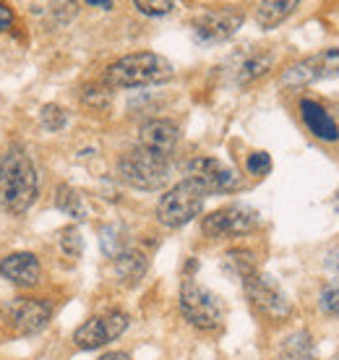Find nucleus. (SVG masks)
I'll return each instance as SVG.
<instances>
[{
	"label": "nucleus",
	"instance_id": "nucleus-1",
	"mask_svg": "<svg viewBox=\"0 0 339 360\" xmlns=\"http://www.w3.org/2000/svg\"><path fill=\"white\" fill-rule=\"evenodd\" d=\"M39 193L37 167L21 146H11L0 157V207L11 214H24L32 209Z\"/></svg>",
	"mask_w": 339,
	"mask_h": 360
},
{
	"label": "nucleus",
	"instance_id": "nucleus-2",
	"mask_svg": "<svg viewBox=\"0 0 339 360\" xmlns=\"http://www.w3.org/2000/svg\"><path fill=\"white\" fill-rule=\"evenodd\" d=\"M170 76H172V65L167 58L157 53H134L110 65L105 82L115 89H134V86L162 84L167 82Z\"/></svg>",
	"mask_w": 339,
	"mask_h": 360
},
{
	"label": "nucleus",
	"instance_id": "nucleus-3",
	"mask_svg": "<svg viewBox=\"0 0 339 360\" xmlns=\"http://www.w3.org/2000/svg\"><path fill=\"white\" fill-rule=\"evenodd\" d=\"M206 201V191L193 183V180H180L178 186L160 198L157 204V219H160L165 227H183L188 225L193 217L201 214Z\"/></svg>",
	"mask_w": 339,
	"mask_h": 360
},
{
	"label": "nucleus",
	"instance_id": "nucleus-4",
	"mask_svg": "<svg viewBox=\"0 0 339 360\" xmlns=\"http://www.w3.org/2000/svg\"><path fill=\"white\" fill-rule=\"evenodd\" d=\"M167 172H170V160L146 152L141 146H136L128 154H123V160L117 162V175L128 186L141 191H154L160 188V186H165Z\"/></svg>",
	"mask_w": 339,
	"mask_h": 360
},
{
	"label": "nucleus",
	"instance_id": "nucleus-5",
	"mask_svg": "<svg viewBox=\"0 0 339 360\" xmlns=\"http://www.w3.org/2000/svg\"><path fill=\"white\" fill-rule=\"evenodd\" d=\"M180 311L198 329H217L224 319L222 300L212 290L198 285L196 279L183 282V288H180Z\"/></svg>",
	"mask_w": 339,
	"mask_h": 360
},
{
	"label": "nucleus",
	"instance_id": "nucleus-6",
	"mask_svg": "<svg viewBox=\"0 0 339 360\" xmlns=\"http://www.w3.org/2000/svg\"><path fill=\"white\" fill-rule=\"evenodd\" d=\"M243 288H245L250 306L256 308L259 314L267 316V319L279 321V319L290 316V300H287L282 288L271 277L253 271V274H248V277L243 279Z\"/></svg>",
	"mask_w": 339,
	"mask_h": 360
},
{
	"label": "nucleus",
	"instance_id": "nucleus-7",
	"mask_svg": "<svg viewBox=\"0 0 339 360\" xmlns=\"http://www.w3.org/2000/svg\"><path fill=\"white\" fill-rule=\"evenodd\" d=\"M186 178L198 183L206 191V196L212 193H230L241 186V175L227 167L224 162L215 157H196L186 165Z\"/></svg>",
	"mask_w": 339,
	"mask_h": 360
},
{
	"label": "nucleus",
	"instance_id": "nucleus-8",
	"mask_svg": "<svg viewBox=\"0 0 339 360\" xmlns=\"http://www.w3.org/2000/svg\"><path fill=\"white\" fill-rule=\"evenodd\" d=\"M259 225V212L245 207V204H230L212 212L209 217H204V235L209 238H235V235H245L253 227Z\"/></svg>",
	"mask_w": 339,
	"mask_h": 360
},
{
	"label": "nucleus",
	"instance_id": "nucleus-9",
	"mask_svg": "<svg viewBox=\"0 0 339 360\" xmlns=\"http://www.w3.org/2000/svg\"><path fill=\"white\" fill-rule=\"evenodd\" d=\"M334 76H339V47L324 50V53L293 63L279 76V84H285V86H305V84L321 82V79H334Z\"/></svg>",
	"mask_w": 339,
	"mask_h": 360
},
{
	"label": "nucleus",
	"instance_id": "nucleus-10",
	"mask_svg": "<svg viewBox=\"0 0 339 360\" xmlns=\"http://www.w3.org/2000/svg\"><path fill=\"white\" fill-rule=\"evenodd\" d=\"M125 329H128V316L120 311H110L105 316H94L89 321H84L73 334V342L79 345L81 350H97L102 345L117 340Z\"/></svg>",
	"mask_w": 339,
	"mask_h": 360
},
{
	"label": "nucleus",
	"instance_id": "nucleus-11",
	"mask_svg": "<svg viewBox=\"0 0 339 360\" xmlns=\"http://www.w3.org/2000/svg\"><path fill=\"white\" fill-rule=\"evenodd\" d=\"M53 316V306L39 297H18L8 308V319L18 334L42 332Z\"/></svg>",
	"mask_w": 339,
	"mask_h": 360
},
{
	"label": "nucleus",
	"instance_id": "nucleus-12",
	"mask_svg": "<svg viewBox=\"0 0 339 360\" xmlns=\"http://www.w3.org/2000/svg\"><path fill=\"white\" fill-rule=\"evenodd\" d=\"M139 146L157 154V157L170 160V154L175 152V146H178V126L170 123V120H162V117L146 120L141 131H139Z\"/></svg>",
	"mask_w": 339,
	"mask_h": 360
},
{
	"label": "nucleus",
	"instance_id": "nucleus-13",
	"mask_svg": "<svg viewBox=\"0 0 339 360\" xmlns=\"http://www.w3.org/2000/svg\"><path fill=\"white\" fill-rule=\"evenodd\" d=\"M243 24V18L238 13H204L201 18H196L193 24V34H196L198 42H224L230 39L238 27Z\"/></svg>",
	"mask_w": 339,
	"mask_h": 360
},
{
	"label": "nucleus",
	"instance_id": "nucleus-14",
	"mask_svg": "<svg viewBox=\"0 0 339 360\" xmlns=\"http://www.w3.org/2000/svg\"><path fill=\"white\" fill-rule=\"evenodd\" d=\"M0 274L11 279L13 285H18V288H32V285L39 282L42 269H39V262H37L34 253L18 251L0 262Z\"/></svg>",
	"mask_w": 339,
	"mask_h": 360
},
{
	"label": "nucleus",
	"instance_id": "nucleus-15",
	"mask_svg": "<svg viewBox=\"0 0 339 360\" xmlns=\"http://www.w3.org/2000/svg\"><path fill=\"white\" fill-rule=\"evenodd\" d=\"M300 115H303L305 126H308V131H311L316 139H321V141H337L339 139V126L319 102L303 99V102H300Z\"/></svg>",
	"mask_w": 339,
	"mask_h": 360
},
{
	"label": "nucleus",
	"instance_id": "nucleus-16",
	"mask_svg": "<svg viewBox=\"0 0 339 360\" xmlns=\"http://www.w3.org/2000/svg\"><path fill=\"white\" fill-rule=\"evenodd\" d=\"M271 55L269 53H243L232 58V76L235 84H250L261 79L271 68Z\"/></svg>",
	"mask_w": 339,
	"mask_h": 360
},
{
	"label": "nucleus",
	"instance_id": "nucleus-17",
	"mask_svg": "<svg viewBox=\"0 0 339 360\" xmlns=\"http://www.w3.org/2000/svg\"><path fill=\"white\" fill-rule=\"evenodd\" d=\"M295 8H298L295 0H267V3H259V6H256V21H259L261 29H274V27H279Z\"/></svg>",
	"mask_w": 339,
	"mask_h": 360
},
{
	"label": "nucleus",
	"instance_id": "nucleus-18",
	"mask_svg": "<svg viewBox=\"0 0 339 360\" xmlns=\"http://www.w3.org/2000/svg\"><path fill=\"white\" fill-rule=\"evenodd\" d=\"M143 271H146V259H143V253L123 251L115 259V274L123 279V282H128V285L139 282V279L143 277Z\"/></svg>",
	"mask_w": 339,
	"mask_h": 360
},
{
	"label": "nucleus",
	"instance_id": "nucleus-19",
	"mask_svg": "<svg viewBox=\"0 0 339 360\" xmlns=\"http://www.w3.org/2000/svg\"><path fill=\"white\" fill-rule=\"evenodd\" d=\"M55 204H58V209H60V212H65V214L73 217V219H84V217H87L84 198H81L79 191L71 188V186H60V188H58Z\"/></svg>",
	"mask_w": 339,
	"mask_h": 360
},
{
	"label": "nucleus",
	"instance_id": "nucleus-20",
	"mask_svg": "<svg viewBox=\"0 0 339 360\" xmlns=\"http://www.w3.org/2000/svg\"><path fill=\"white\" fill-rule=\"evenodd\" d=\"M282 360H311V337L305 332H295L282 345Z\"/></svg>",
	"mask_w": 339,
	"mask_h": 360
},
{
	"label": "nucleus",
	"instance_id": "nucleus-21",
	"mask_svg": "<svg viewBox=\"0 0 339 360\" xmlns=\"http://www.w3.org/2000/svg\"><path fill=\"white\" fill-rule=\"evenodd\" d=\"M227 266H230L241 279H245L248 274L256 271V264H253V253L250 251H230L227 253Z\"/></svg>",
	"mask_w": 339,
	"mask_h": 360
},
{
	"label": "nucleus",
	"instance_id": "nucleus-22",
	"mask_svg": "<svg viewBox=\"0 0 339 360\" xmlns=\"http://www.w3.org/2000/svg\"><path fill=\"white\" fill-rule=\"evenodd\" d=\"M39 123L47 128V131H60L68 123V112L58 105H45L42 112H39Z\"/></svg>",
	"mask_w": 339,
	"mask_h": 360
},
{
	"label": "nucleus",
	"instance_id": "nucleus-23",
	"mask_svg": "<svg viewBox=\"0 0 339 360\" xmlns=\"http://www.w3.org/2000/svg\"><path fill=\"white\" fill-rule=\"evenodd\" d=\"M102 251L108 253L110 259H117L123 253V238H120V227L108 225L102 230Z\"/></svg>",
	"mask_w": 339,
	"mask_h": 360
},
{
	"label": "nucleus",
	"instance_id": "nucleus-24",
	"mask_svg": "<svg viewBox=\"0 0 339 360\" xmlns=\"http://www.w3.org/2000/svg\"><path fill=\"white\" fill-rule=\"evenodd\" d=\"M60 245H63V253L65 256H71V259H79L81 251H84V240H81V233L76 227H65L60 233Z\"/></svg>",
	"mask_w": 339,
	"mask_h": 360
},
{
	"label": "nucleus",
	"instance_id": "nucleus-25",
	"mask_svg": "<svg viewBox=\"0 0 339 360\" xmlns=\"http://www.w3.org/2000/svg\"><path fill=\"white\" fill-rule=\"evenodd\" d=\"M136 8L146 13V16H165L170 11L175 8V3L172 0H136Z\"/></svg>",
	"mask_w": 339,
	"mask_h": 360
},
{
	"label": "nucleus",
	"instance_id": "nucleus-26",
	"mask_svg": "<svg viewBox=\"0 0 339 360\" xmlns=\"http://www.w3.org/2000/svg\"><path fill=\"white\" fill-rule=\"evenodd\" d=\"M245 167H248L250 175H256V178H261V175H267L269 170H271V160H269L267 152H253L248 157V162H245Z\"/></svg>",
	"mask_w": 339,
	"mask_h": 360
},
{
	"label": "nucleus",
	"instance_id": "nucleus-27",
	"mask_svg": "<svg viewBox=\"0 0 339 360\" xmlns=\"http://www.w3.org/2000/svg\"><path fill=\"white\" fill-rule=\"evenodd\" d=\"M321 311L339 316V285H331L321 292Z\"/></svg>",
	"mask_w": 339,
	"mask_h": 360
},
{
	"label": "nucleus",
	"instance_id": "nucleus-28",
	"mask_svg": "<svg viewBox=\"0 0 339 360\" xmlns=\"http://www.w3.org/2000/svg\"><path fill=\"white\" fill-rule=\"evenodd\" d=\"M11 24H13V11H11L8 6H3V3H0V32H3V29H8Z\"/></svg>",
	"mask_w": 339,
	"mask_h": 360
},
{
	"label": "nucleus",
	"instance_id": "nucleus-29",
	"mask_svg": "<svg viewBox=\"0 0 339 360\" xmlns=\"http://www.w3.org/2000/svg\"><path fill=\"white\" fill-rule=\"evenodd\" d=\"M99 360H131V355H125V352H108V355H102Z\"/></svg>",
	"mask_w": 339,
	"mask_h": 360
},
{
	"label": "nucleus",
	"instance_id": "nucleus-30",
	"mask_svg": "<svg viewBox=\"0 0 339 360\" xmlns=\"http://www.w3.org/2000/svg\"><path fill=\"white\" fill-rule=\"evenodd\" d=\"M337 204H339V198H337Z\"/></svg>",
	"mask_w": 339,
	"mask_h": 360
}]
</instances>
